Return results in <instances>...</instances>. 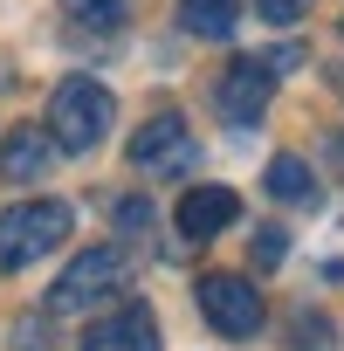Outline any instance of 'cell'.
Returning a JSON list of instances; mask_svg holds the SVG:
<instances>
[{
    "label": "cell",
    "instance_id": "10",
    "mask_svg": "<svg viewBox=\"0 0 344 351\" xmlns=\"http://www.w3.org/2000/svg\"><path fill=\"white\" fill-rule=\"evenodd\" d=\"M180 28H186L193 42H234L241 0H180Z\"/></svg>",
    "mask_w": 344,
    "mask_h": 351
},
{
    "label": "cell",
    "instance_id": "17",
    "mask_svg": "<svg viewBox=\"0 0 344 351\" xmlns=\"http://www.w3.org/2000/svg\"><path fill=\"white\" fill-rule=\"evenodd\" d=\"M323 158H330V165L344 172V131H330V138H323Z\"/></svg>",
    "mask_w": 344,
    "mask_h": 351
},
{
    "label": "cell",
    "instance_id": "2",
    "mask_svg": "<svg viewBox=\"0 0 344 351\" xmlns=\"http://www.w3.org/2000/svg\"><path fill=\"white\" fill-rule=\"evenodd\" d=\"M110 124H117V97H110L97 76L56 83V97H49V131H56L62 152H97V145L110 138Z\"/></svg>",
    "mask_w": 344,
    "mask_h": 351
},
{
    "label": "cell",
    "instance_id": "8",
    "mask_svg": "<svg viewBox=\"0 0 344 351\" xmlns=\"http://www.w3.org/2000/svg\"><path fill=\"white\" fill-rule=\"evenodd\" d=\"M172 221H180L186 241H214L221 228L241 221V200H234L228 186H193V193H180V214H172Z\"/></svg>",
    "mask_w": 344,
    "mask_h": 351
},
{
    "label": "cell",
    "instance_id": "16",
    "mask_svg": "<svg viewBox=\"0 0 344 351\" xmlns=\"http://www.w3.org/2000/svg\"><path fill=\"white\" fill-rule=\"evenodd\" d=\"M117 228L145 234V228H151V207H145V200H124V207H117Z\"/></svg>",
    "mask_w": 344,
    "mask_h": 351
},
{
    "label": "cell",
    "instance_id": "9",
    "mask_svg": "<svg viewBox=\"0 0 344 351\" xmlns=\"http://www.w3.org/2000/svg\"><path fill=\"white\" fill-rule=\"evenodd\" d=\"M56 131H42V124H14L8 138H0V172L8 180H49V165H56Z\"/></svg>",
    "mask_w": 344,
    "mask_h": 351
},
{
    "label": "cell",
    "instance_id": "15",
    "mask_svg": "<svg viewBox=\"0 0 344 351\" xmlns=\"http://www.w3.org/2000/svg\"><path fill=\"white\" fill-rule=\"evenodd\" d=\"M282 248H289V241H282V228H262V234H255V262H262V269H275V262H282Z\"/></svg>",
    "mask_w": 344,
    "mask_h": 351
},
{
    "label": "cell",
    "instance_id": "5",
    "mask_svg": "<svg viewBox=\"0 0 344 351\" xmlns=\"http://www.w3.org/2000/svg\"><path fill=\"white\" fill-rule=\"evenodd\" d=\"M200 310L221 337H255L262 330V289L248 276H200Z\"/></svg>",
    "mask_w": 344,
    "mask_h": 351
},
{
    "label": "cell",
    "instance_id": "13",
    "mask_svg": "<svg viewBox=\"0 0 344 351\" xmlns=\"http://www.w3.org/2000/svg\"><path fill=\"white\" fill-rule=\"evenodd\" d=\"M289 337H296V351H330V324H323V317H310V310L289 324Z\"/></svg>",
    "mask_w": 344,
    "mask_h": 351
},
{
    "label": "cell",
    "instance_id": "11",
    "mask_svg": "<svg viewBox=\"0 0 344 351\" xmlns=\"http://www.w3.org/2000/svg\"><path fill=\"white\" fill-rule=\"evenodd\" d=\"M269 193H275L282 207H317V180H310V165H303L296 152L269 158Z\"/></svg>",
    "mask_w": 344,
    "mask_h": 351
},
{
    "label": "cell",
    "instance_id": "6",
    "mask_svg": "<svg viewBox=\"0 0 344 351\" xmlns=\"http://www.w3.org/2000/svg\"><path fill=\"white\" fill-rule=\"evenodd\" d=\"M76 351H158V317H151L145 303H117L110 317H97V324L83 330Z\"/></svg>",
    "mask_w": 344,
    "mask_h": 351
},
{
    "label": "cell",
    "instance_id": "7",
    "mask_svg": "<svg viewBox=\"0 0 344 351\" xmlns=\"http://www.w3.org/2000/svg\"><path fill=\"white\" fill-rule=\"evenodd\" d=\"M186 158H193V138H186L180 117H151V124H138V138H131V165H138V172H180Z\"/></svg>",
    "mask_w": 344,
    "mask_h": 351
},
{
    "label": "cell",
    "instance_id": "14",
    "mask_svg": "<svg viewBox=\"0 0 344 351\" xmlns=\"http://www.w3.org/2000/svg\"><path fill=\"white\" fill-rule=\"evenodd\" d=\"M255 14L275 21V28H296V21L310 14V0H255Z\"/></svg>",
    "mask_w": 344,
    "mask_h": 351
},
{
    "label": "cell",
    "instance_id": "3",
    "mask_svg": "<svg viewBox=\"0 0 344 351\" xmlns=\"http://www.w3.org/2000/svg\"><path fill=\"white\" fill-rule=\"evenodd\" d=\"M124 276H131L124 248H83V255H69V269H62L56 289H49V317H83V310L110 303V296L124 289Z\"/></svg>",
    "mask_w": 344,
    "mask_h": 351
},
{
    "label": "cell",
    "instance_id": "4",
    "mask_svg": "<svg viewBox=\"0 0 344 351\" xmlns=\"http://www.w3.org/2000/svg\"><path fill=\"white\" fill-rule=\"evenodd\" d=\"M269 97H275V69L269 62H255V56H234L228 69H221V83H214V110L228 117V124H262V110H269Z\"/></svg>",
    "mask_w": 344,
    "mask_h": 351
},
{
    "label": "cell",
    "instance_id": "1",
    "mask_svg": "<svg viewBox=\"0 0 344 351\" xmlns=\"http://www.w3.org/2000/svg\"><path fill=\"white\" fill-rule=\"evenodd\" d=\"M69 234H76L69 200H14L8 214H0V276L35 269V262H42V255H56Z\"/></svg>",
    "mask_w": 344,
    "mask_h": 351
},
{
    "label": "cell",
    "instance_id": "12",
    "mask_svg": "<svg viewBox=\"0 0 344 351\" xmlns=\"http://www.w3.org/2000/svg\"><path fill=\"white\" fill-rule=\"evenodd\" d=\"M62 14L83 28H117L124 21V0H62Z\"/></svg>",
    "mask_w": 344,
    "mask_h": 351
}]
</instances>
